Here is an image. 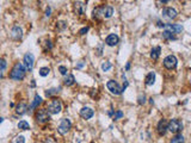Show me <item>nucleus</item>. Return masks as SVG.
Listing matches in <instances>:
<instances>
[{
  "mask_svg": "<svg viewBox=\"0 0 191 143\" xmlns=\"http://www.w3.org/2000/svg\"><path fill=\"white\" fill-rule=\"evenodd\" d=\"M25 72L26 70L22 63H16L10 73V78L13 80H23L25 76Z\"/></svg>",
  "mask_w": 191,
  "mask_h": 143,
  "instance_id": "nucleus-1",
  "label": "nucleus"
},
{
  "mask_svg": "<svg viewBox=\"0 0 191 143\" xmlns=\"http://www.w3.org/2000/svg\"><path fill=\"white\" fill-rule=\"evenodd\" d=\"M93 14L94 17H98L99 14H102L103 18H105V19H108V18H110L112 14H114V8L111 6H103V7H98L93 11Z\"/></svg>",
  "mask_w": 191,
  "mask_h": 143,
  "instance_id": "nucleus-2",
  "label": "nucleus"
},
{
  "mask_svg": "<svg viewBox=\"0 0 191 143\" xmlns=\"http://www.w3.org/2000/svg\"><path fill=\"white\" fill-rule=\"evenodd\" d=\"M167 130H170L172 134H179L183 130V123L179 119H172L170 123H167Z\"/></svg>",
  "mask_w": 191,
  "mask_h": 143,
  "instance_id": "nucleus-3",
  "label": "nucleus"
},
{
  "mask_svg": "<svg viewBox=\"0 0 191 143\" xmlns=\"http://www.w3.org/2000/svg\"><path fill=\"white\" fill-rule=\"evenodd\" d=\"M61 110H62L61 101H60V100H56V99H54L53 101H51V103L48 105V107H47V111H48L50 115H58V113L61 112Z\"/></svg>",
  "mask_w": 191,
  "mask_h": 143,
  "instance_id": "nucleus-4",
  "label": "nucleus"
},
{
  "mask_svg": "<svg viewBox=\"0 0 191 143\" xmlns=\"http://www.w3.org/2000/svg\"><path fill=\"white\" fill-rule=\"evenodd\" d=\"M71 128H72L71 120L67 119V118H63V119H61V122H60V124H59L58 131H59L61 135H65V134H67L69 130H71Z\"/></svg>",
  "mask_w": 191,
  "mask_h": 143,
  "instance_id": "nucleus-5",
  "label": "nucleus"
},
{
  "mask_svg": "<svg viewBox=\"0 0 191 143\" xmlns=\"http://www.w3.org/2000/svg\"><path fill=\"white\" fill-rule=\"evenodd\" d=\"M107 87H108V89L111 92V93H114V94H116V96H118V94H121L123 92V88L121 87L116 81H114V80H110L108 84H107Z\"/></svg>",
  "mask_w": 191,
  "mask_h": 143,
  "instance_id": "nucleus-6",
  "label": "nucleus"
},
{
  "mask_svg": "<svg viewBox=\"0 0 191 143\" xmlns=\"http://www.w3.org/2000/svg\"><path fill=\"white\" fill-rule=\"evenodd\" d=\"M36 120L41 124H44V123H48L50 120V113L47 111V110H38V112L36 113Z\"/></svg>",
  "mask_w": 191,
  "mask_h": 143,
  "instance_id": "nucleus-7",
  "label": "nucleus"
},
{
  "mask_svg": "<svg viewBox=\"0 0 191 143\" xmlns=\"http://www.w3.org/2000/svg\"><path fill=\"white\" fill-rule=\"evenodd\" d=\"M177 62H178V60H177V57L175 55H168V56H166L164 59V66L167 69H173L177 66Z\"/></svg>",
  "mask_w": 191,
  "mask_h": 143,
  "instance_id": "nucleus-8",
  "label": "nucleus"
},
{
  "mask_svg": "<svg viewBox=\"0 0 191 143\" xmlns=\"http://www.w3.org/2000/svg\"><path fill=\"white\" fill-rule=\"evenodd\" d=\"M33 62H35V57H33V55H32L31 52H26L25 55H24V64H25V67H26L29 70L32 69V67H33Z\"/></svg>",
  "mask_w": 191,
  "mask_h": 143,
  "instance_id": "nucleus-9",
  "label": "nucleus"
},
{
  "mask_svg": "<svg viewBox=\"0 0 191 143\" xmlns=\"http://www.w3.org/2000/svg\"><path fill=\"white\" fill-rule=\"evenodd\" d=\"M118 42H119V37H118L117 35H115V33L109 35L108 37H107V40H105V43L109 47H115V45L118 44Z\"/></svg>",
  "mask_w": 191,
  "mask_h": 143,
  "instance_id": "nucleus-10",
  "label": "nucleus"
},
{
  "mask_svg": "<svg viewBox=\"0 0 191 143\" xmlns=\"http://www.w3.org/2000/svg\"><path fill=\"white\" fill-rule=\"evenodd\" d=\"M93 115H94V111L91 109V107H82L80 110V116L84 119H90L93 117Z\"/></svg>",
  "mask_w": 191,
  "mask_h": 143,
  "instance_id": "nucleus-11",
  "label": "nucleus"
},
{
  "mask_svg": "<svg viewBox=\"0 0 191 143\" xmlns=\"http://www.w3.org/2000/svg\"><path fill=\"white\" fill-rule=\"evenodd\" d=\"M157 130H158V134L160 136H164L167 131V122L165 119H161L159 123H158V127H157Z\"/></svg>",
  "mask_w": 191,
  "mask_h": 143,
  "instance_id": "nucleus-12",
  "label": "nucleus"
},
{
  "mask_svg": "<svg viewBox=\"0 0 191 143\" xmlns=\"http://www.w3.org/2000/svg\"><path fill=\"white\" fill-rule=\"evenodd\" d=\"M165 28H167V30L172 33H179L183 31V26L179 24H165Z\"/></svg>",
  "mask_w": 191,
  "mask_h": 143,
  "instance_id": "nucleus-13",
  "label": "nucleus"
},
{
  "mask_svg": "<svg viewBox=\"0 0 191 143\" xmlns=\"http://www.w3.org/2000/svg\"><path fill=\"white\" fill-rule=\"evenodd\" d=\"M163 14L171 18V19H175V18L177 17V11L175 8H172V7H167V8H165L163 11Z\"/></svg>",
  "mask_w": 191,
  "mask_h": 143,
  "instance_id": "nucleus-14",
  "label": "nucleus"
},
{
  "mask_svg": "<svg viewBox=\"0 0 191 143\" xmlns=\"http://www.w3.org/2000/svg\"><path fill=\"white\" fill-rule=\"evenodd\" d=\"M29 110V107H28V105L25 104V103H21V104H18V106L16 107V112H17V115H24V113H26V111Z\"/></svg>",
  "mask_w": 191,
  "mask_h": 143,
  "instance_id": "nucleus-15",
  "label": "nucleus"
},
{
  "mask_svg": "<svg viewBox=\"0 0 191 143\" xmlns=\"http://www.w3.org/2000/svg\"><path fill=\"white\" fill-rule=\"evenodd\" d=\"M145 81H146L147 86H152L155 82V73L154 72H149V73L147 74V76H146V79H145Z\"/></svg>",
  "mask_w": 191,
  "mask_h": 143,
  "instance_id": "nucleus-16",
  "label": "nucleus"
},
{
  "mask_svg": "<svg viewBox=\"0 0 191 143\" xmlns=\"http://www.w3.org/2000/svg\"><path fill=\"white\" fill-rule=\"evenodd\" d=\"M160 52H161V48H160V47L153 48L152 51H151V57H152L153 60H158L159 56H160Z\"/></svg>",
  "mask_w": 191,
  "mask_h": 143,
  "instance_id": "nucleus-17",
  "label": "nucleus"
},
{
  "mask_svg": "<svg viewBox=\"0 0 191 143\" xmlns=\"http://www.w3.org/2000/svg\"><path fill=\"white\" fill-rule=\"evenodd\" d=\"M12 37L14 40H19L22 37V29L18 28V26L13 28V30H12Z\"/></svg>",
  "mask_w": 191,
  "mask_h": 143,
  "instance_id": "nucleus-18",
  "label": "nucleus"
},
{
  "mask_svg": "<svg viewBox=\"0 0 191 143\" xmlns=\"http://www.w3.org/2000/svg\"><path fill=\"white\" fill-rule=\"evenodd\" d=\"M74 82H75V79H74V76H73L72 74L67 75V78L63 80V84H65L66 86H72Z\"/></svg>",
  "mask_w": 191,
  "mask_h": 143,
  "instance_id": "nucleus-19",
  "label": "nucleus"
},
{
  "mask_svg": "<svg viewBox=\"0 0 191 143\" xmlns=\"http://www.w3.org/2000/svg\"><path fill=\"white\" fill-rule=\"evenodd\" d=\"M171 143H184V136L180 134H176V136L171 139Z\"/></svg>",
  "mask_w": 191,
  "mask_h": 143,
  "instance_id": "nucleus-20",
  "label": "nucleus"
},
{
  "mask_svg": "<svg viewBox=\"0 0 191 143\" xmlns=\"http://www.w3.org/2000/svg\"><path fill=\"white\" fill-rule=\"evenodd\" d=\"M41 103H42V98H41L38 94H36V96H35L33 103L31 104V107H30V109H35V107H37V106H38Z\"/></svg>",
  "mask_w": 191,
  "mask_h": 143,
  "instance_id": "nucleus-21",
  "label": "nucleus"
},
{
  "mask_svg": "<svg viewBox=\"0 0 191 143\" xmlns=\"http://www.w3.org/2000/svg\"><path fill=\"white\" fill-rule=\"evenodd\" d=\"M163 37H164L165 40H176V36L173 35L171 31H168V30H165V31L163 32Z\"/></svg>",
  "mask_w": 191,
  "mask_h": 143,
  "instance_id": "nucleus-22",
  "label": "nucleus"
},
{
  "mask_svg": "<svg viewBox=\"0 0 191 143\" xmlns=\"http://www.w3.org/2000/svg\"><path fill=\"white\" fill-rule=\"evenodd\" d=\"M18 129H21V130H29L30 125H29V123L26 120H21L18 123Z\"/></svg>",
  "mask_w": 191,
  "mask_h": 143,
  "instance_id": "nucleus-23",
  "label": "nucleus"
},
{
  "mask_svg": "<svg viewBox=\"0 0 191 143\" xmlns=\"http://www.w3.org/2000/svg\"><path fill=\"white\" fill-rule=\"evenodd\" d=\"M60 91V88H50L48 91H45V96L47 97H53L54 94H58Z\"/></svg>",
  "mask_w": 191,
  "mask_h": 143,
  "instance_id": "nucleus-24",
  "label": "nucleus"
},
{
  "mask_svg": "<svg viewBox=\"0 0 191 143\" xmlns=\"http://www.w3.org/2000/svg\"><path fill=\"white\" fill-rule=\"evenodd\" d=\"M49 73H50V68H48V67H42L40 69V75L41 76H47Z\"/></svg>",
  "mask_w": 191,
  "mask_h": 143,
  "instance_id": "nucleus-25",
  "label": "nucleus"
},
{
  "mask_svg": "<svg viewBox=\"0 0 191 143\" xmlns=\"http://www.w3.org/2000/svg\"><path fill=\"white\" fill-rule=\"evenodd\" d=\"M110 68H111V62L105 61V62H103V63H102V69H103L104 72H108Z\"/></svg>",
  "mask_w": 191,
  "mask_h": 143,
  "instance_id": "nucleus-26",
  "label": "nucleus"
},
{
  "mask_svg": "<svg viewBox=\"0 0 191 143\" xmlns=\"http://www.w3.org/2000/svg\"><path fill=\"white\" fill-rule=\"evenodd\" d=\"M6 67H7L6 61H5L4 59H0V72L4 70V69H6Z\"/></svg>",
  "mask_w": 191,
  "mask_h": 143,
  "instance_id": "nucleus-27",
  "label": "nucleus"
},
{
  "mask_svg": "<svg viewBox=\"0 0 191 143\" xmlns=\"http://www.w3.org/2000/svg\"><path fill=\"white\" fill-rule=\"evenodd\" d=\"M59 72H60V73H61L62 75H66L68 70H67V67H65V66H60V67H59Z\"/></svg>",
  "mask_w": 191,
  "mask_h": 143,
  "instance_id": "nucleus-28",
  "label": "nucleus"
},
{
  "mask_svg": "<svg viewBox=\"0 0 191 143\" xmlns=\"http://www.w3.org/2000/svg\"><path fill=\"white\" fill-rule=\"evenodd\" d=\"M122 117H123V112L122 111H117L115 113V116H114V119L116 120V119H119V118H122Z\"/></svg>",
  "mask_w": 191,
  "mask_h": 143,
  "instance_id": "nucleus-29",
  "label": "nucleus"
},
{
  "mask_svg": "<svg viewBox=\"0 0 191 143\" xmlns=\"http://www.w3.org/2000/svg\"><path fill=\"white\" fill-rule=\"evenodd\" d=\"M16 143H25V137L24 136H18L16 138Z\"/></svg>",
  "mask_w": 191,
  "mask_h": 143,
  "instance_id": "nucleus-30",
  "label": "nucleus"
},
{
  "mask_svg": "<svg viewBox=\"0 0 191 143\" xmlns=\"http://www.w3.org/2000/svg\"><path fill=\"white\" fill-rule=\"evenodd\" d=\"M81 6H82V5H81V4H79V3H78V4H75V10H77V12H78V13H80V14H82Z\"/></svg>",
  "mask_w": 191,
  "mask_h": 143,
  "instance_id": "nucleus-31",
  "label": "nucleus"
},
{
  "mask_svg": "<svg viewBox=\"0 0 191 143\" xmlns=\"http://www.w3.org/2000/svg\"><path fill=\"white\" fill-rule=\"evenodd\" d=\"M145 101H146V97L145 96H140V97H138V104H140V105L145 104Z\"/></svg>",
  "mask_w": 191,
  "mask_h": 143,
  "instance_id": "nucleus-32",
  "label": "nucleus"
},
{
  "mask_svg": "<svg viewBox=\"0 0 191 143\" xmlns=\"http://www.w3.org/2000/svg\"><path fill=\"white\" fill-rule=\"evenodd\" d=\"M87 31H89V26H85V28H82V29L79 31V33H80V35H85Z\"/></svg>",
  "mask_w": 191,
  "mask_h": 143,
  "instance_id": "nucleus-33",
  "label": "nucleus"
},
{
  "mask_svg": "<svg viewBox=\"0 0 191 143\" xmlns=\"http://www.w3.org/2000/svg\"><path fill=\"white\" fill-rule=\"evenodd\" d=\"M84 66H85V63H84V62H79V63L77 64V67H75V68H77V69H81Z\"/></svg>",
  "mask_w": 191,
  "mask_h": 143,
  "instance_id": "nucleus-34",
  "label": "nucleus"
},
{
  "mask_svg": "<svg viewBox=\"0 0 191 143\" xmlns=\"http://www.w3.org/2000/svg\"><path fill=\"white\" fill-rule=\"evenodd\" d=\"M157 26H158V28H165V23H163V22L159 21V22L157 23Z\"/></svg>",
  "mask_w": 191,
  "mask_h": 143,
  "instance_id": "nucleus-35",
  "label": "nucleus"
},
{
  "mask_svg": "<svg viewBox=\"0 0 191 143\" xmlns=\"http://www.w3.org/2000/svg\"><path fill=\"white\" fill-rule=\"evenodd\" d=\"M50 12H51L50 7H47V10H45V16H47V17H49V16H50Z\"/></svg>",
  "mask_w": 191,
  "mask_h": 143,
  "instance_id": "nucleus-36",
  "label": "nucleus"
},
{
  "mask_svg": "<svg viewBox=\"0 0 191 143\" xmlns=\"http://www.w3.org/2000/svg\"><path fill=\"white\" fill-rule=\"evenodd\" d=\"M44 143H54V142H53V141H51L50 138H47V139L44 141Z\"/></svg>",
  "mask_w": 191,
  "mask_h": 143,
  "instance_id": "nucleus-37",
  "label": "nucleus"
},
{
  "mask_svg": "<svg viewBox=\"0 0 191 143\" xmlns=\"http://www.w3.org/2000/svg\"><path fill=\"white\" fill-rule=\"evenodd\" d=\"M130 68V63H127V66H126V69H129Z\"/></svg>",
  "mask_w": 191,
  "mask_h": 143,
  "instance_id": "nucleus-38",
  "label": "nucleus"
},
{
  "mask_svg": "<svg viewBox=\"0 0 191 143\" xmlns=\"http://www.w3.org/2000/svg\"><path fill=\"white\" fill-rule=\"evenodd\" d=\"M170 0H161V3H164V4H166V3H168Z\"/></svg>",
  "mask_w": 191,
  "mask_h": 143,
  "instance_id": "nucleus-39",
  "label": "nucleus"
},
{
  "mask_svg": "<svg viewBox=\"0 0 191 143\" xmlns=\"http://www.w3.org/2000/svg\"><path fill=\"white\" fill-rule=\"evenodd\" d=\"M4 122V118L3 117H0V123H3Z\"/></svg>",
  "mask_w": 191,
  "mask_h": 143,
  "instance_id": "nucleus-40",
  "label": "nucleus"
},
{
  "mask_svg": "<svg viewBox=\"0 0 191 143\" xmlns=\"http://www.w3.org/2000/svg\"><path fill=\"white\" fill-rule=\"evenodd\" d=\"M3 78V74H1V72H0V79H1Z\"/></svg>",
  "mask_w": 191,
  "mask_h": 143,
  "instance_id": "nucleus-41",
  "label": "nucleus"
}]
</instances>
